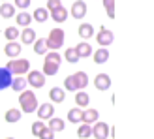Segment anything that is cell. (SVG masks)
<instances>
[{"label":"cell","mask_w":154,"mask_h":139,"mask_svg":"<svg viewBox=\"0 0 154 139\" xmlns=\"http://www.w3.org/2000/svg\"><path fill=\"white\" fill-rule=\"evenodd\" d=\"M19 105L23 113H34L38 111V98L32 90H23L19 96Z\"/></svg>","instance_id":"6da1fadb"},{"label":"cell","mask_w":154,"mask_h":139,"mask_svg":"<svg viewBox=\"0 0 154 139\" xmlns=\"http://www.w3.org/2000/svg\"><path fill=\"white\" fill-rule=\"evenodd\" d=\"M60 55L55 51L47 53V57H45V62H43V73L45 75H57L58 72V66H60Z\"/></svg>","instance_id":"7a4b0ae2"},{"label":"cell","mask_w":154,"mask_h":139,"mask_svg":"<svg viewBox=\"0 0 154 139\" xmlns=\"http://www.w3.org/2000/svg\"><path fill=\"white\" fill-rule=\"evenodd\" d=\"M45 40H47V49H53V51L60 49L62 43H64V30L62 28H53L49 32V38H45Z\"/></svg>","instance_id":"3957f363"},{"label":"cell","mask_w":154,"mask_h":139,"mask_svg":"<svg viewBox=\"0 0 154 139\" xmlns=\"http://www.w3.org/2000/svg\"><path fill=\"white\" fill-rule=\"evenodd\" d=\"M6 68L10 70L13 75H23V73L30 72V62H28L26 58H13V60L8 62Z\"/></svg>","instance_id":"277c9868"},{"label":"cell","mask_w":154,"mask_h":139,"mask_svg":"<svg viewBox=\"0 0 154 139\" xmlns=\"http://www.w3.org/2000/svg\"><path fill=\"white\" fill-rule=\"evenodd\" d=\"M26 81H28L30 87H34V88H42L43 85H45V73H43V72H36V70H32V72H28Z\"/></svg>","instance_id":"5b68a950"},{"label":"cell","mask_w":154,"mask_h":139,"mask_svg":"<svg viewBox=\"0 0 154 139\" xmlns=\"http://www.w3.org/2000/svg\"><path fill=\"white\" fill-rule=\"evenodd\" d=\"M113 40H115V36H113L111 30H107L105 26L100 28V32H98V36H96V42L102 45V47H107V45H111Z\"/></svg>","instance_id":"8992f818"},{"label":"cell","mask_w":154,"mask_h":139,"mask_svg":"<svg viewBox=\"0 0 154 139\" xmlns=\"http://www.w3.org/2000/svg\"><path fill=\"white\" fill-rule=\"evenodd\" d=\"M109 135V126H107V122H94V126H92V137L96 139H107Z\"/></svg>","instance_id":"52a82bcc"},{"label":"cell","mask_w":154,"mask_h":139,"mask_svg":"<svg viewBox=\"0 0 154 139\" xmlns=\"http://www.w3.org/2000/svg\"><path fill=\"white\" fill-rule=\"evenodd\" d=\"M94 87L98 90H109V87H111V77L107 75V73H98L94 77Z\"/></svg>","instance_id":"ba28073f"},{"label":"cell","mask_w":154,"mask_h":139,"mask_svg":"<svg viewBox=\"0 0 154 139\" xmlns=\"http://www.w3.org/2000/svg\"><path fill=\"white\" fill-rule=\"evenodd\" d=\"M11 81H13V73L8 68H0V92L11 87Z\"/></svg>","instance_id":"9c48e42d"},{"label":"cell","mask_w":154,"mask_h":139,"mask_svg":"<svg viewBox=\"0 0 154 139\" xmlns=\"http://www.w3.org/2000/svg\"><path fill=\"white\" fill-rule=\"evenodd\" d=\"M53 115H55V105H53V103H42V105H38V117H40L42 120L51 119Z\"/></svg>","instance_id":"30bf717a"},{"label":"cell","mask_w":154,"mask_h":139,"mask_svg":"<svg viewBox=\"0 0 154 139\" xmlns=\"http://www.w3.org/2000/svg\"><path fill=\"white\" fill-rule=\"evenodd\" d=\"M72 15L75 19H83L85 15H87V4H85L83 0H75L73 6H72Z\"/></svg>","instance_id":"8fae6325"},{"label":"cell","mask_w":154,"mask_h":139,"mask_svg":"<svg viewBox=\"0 0 154 139\" xmlns=\"http://www.w3.org/2000/svg\"><path fill=\"white\" fill-rule=\"evenodd\" d=\"M49 13H51V19L55 21V23H64L68 19V10H66L64 6H58L57 10H51Z\"/></svg>","instance_id":"7c38bea8"},{"label":"cell","mask_w":154,"mask_h":139,"mask_svg":"<svg viewBox=\"0 0 154 139\" xmlns=\"http://www.w3.org/2000/svg\"><path fill=\"white\" fill-rule=\"evenodd\" d=\"M49 98H51V102L62 103L64 100H66V90L60 88V87H53V88L49 90Z\"/></svg>","instance_id":"4fadbf2b"},{"label":"cell","mask_w":154,"mask_h":139,"mask_svg":"<svg viewBox=\"0 0 154 139\" xmlns=\"http://www.w3.org/2000/svg\"><path fill=\"white\" fill-rule=\"evenodd\" d=\"M4 53L8 57H11V58H15V57H19L21 55V45L17 43V42H8L6 43V47H4Z\"/></svg>","instance_id":"5bb4252c"},{"label":"cell","mask_w":154,"mask_h":139,"mask_svg":"<svg viewBox=\"0 0 154 139\" xmlns=\"http://www.w3.org/2000/svg\"><path fill=\"white\" fill-rule=\"evenodd\" d=\"M36 40H38V38H36V32H34V28L26 26V28H25V30L21 32V42H23V43H26V45H32Z\"/></svg>","instance_id":"9a60e30c"},{"label":"cell","mask_w":154,"mask_h":139,"mask_svg":"<svg viewBox=\"0 0 154 139\" xmlns=\"http://www.w3.org/2000/svg\"><path fill=\"white\" fill-rule=\"evenodd\" d=\"M68 120L73 122V124H77V122H83V111H81V107H79V105L68 111Z\"/></svg>","instance_id":"2e32d148"},{"label":"cell","mask_w":154,"mask_h":139,"mask_svg":"<svg viewBox=\"0 0 154 139\" xmlns=\"http://www.w3.org/2000/svg\"><path fill=\"white\" fill-rule=\"evenodd\" d=\"M4 120L10 122V124H13V122H19L21 120V111L15 109V107H11V109H8L6 115H4Z\"/></svg>","instance_id":"e0dca14e"},{"label":"cell","mask_w":154,"mask_h":139,"mask_svg":"<svg viewBox=\"0 0 154 139\" xmlns=\"http://www.w3.org/2000/svg\"><path fill=\"white\" fill-rule=\"evenodd\" d=\"M77 32H79V36L83 38V40H88V38L94 36V26L88 25V23H83V25L79 26V30H77Z\"/></svg>","instance_id":"ac0fdd59"},{"label":"cell","mask_w":154,"mask_h":139,"mask_svg":"<svg viewBox=\"0 0 154 139\" xmlns=\"http://www.w3.org/2000/svg\"><path fill=\"white\" fill-rule=\"evenodd\" d=\"M75 51H77V55H79L81 58H85V57H90V55H92V47H90V43H87V42H81V43H77Z\"/></svg>","instance_id":"d6986e66"},{"label":"cell","mask_w":154,"mask_h":139,"mask_svg":"<svg viewBox=\"0 0 154 139\" xmlns=\"http://www.w3.org/2000/svg\"><path fill=\"white\" fill-rule=\"evenodd\" d=\"M92 58H94L96 64H105L107 60H109V51H107L105 47H102V49H98L94 53V57H92Z\"/></svg>","instance_id":"ffe728a7"},{"label":"cell","mask_w":154,"mask_h":139,"mask_svg":"<svg viewBox=\"0 0 154 139\" xmlns=\"http://www.w3.org/2000/svg\"><path fill=\"white\" fill-rule=\"evenodd\" d=\"M49 10H47V8H38V10L32 13V17H34V21H38V23H45V21H47L49 19Z\"/></svg>","instance_id":"44dd1931"},{"label":"cell","mask_w":154,"mask_h":139,"mask_svg":"<svg viewBox=\"0 0 154 139\" xmlns=\"http://www.w3.org/2000/svg\"><path fill=\"white\" fill-rule=\"evenodd\" d=\"M73 79H75V85H77V88H85L88 85V75L85 73V72H77V73H73Z\"/></svg>","instance_id":"7402d4cb"},{"label":"cell","mask_w":154,"mask_h":139,"mask_svg":"<svg viewBox=\"0 0 154 139\" xmlns=\"http://www.w3.org/2000/svg\"><path fill=\"white\" fill-rule=\"evenodd\" d=\"M26 85H28V81L25 79V77L17 75V77H15V79L11 81V87H10V88H13L15 92H23V90H25V87H26Z\"/></svg>","instance_id":"603a6c76"},{"label":"cell","mask_w":154,"mask_h":139,"mask_svg":"<svg viewBox=\"0 0 154 139\" xmlns=\"http://www.w3.org/2000/svg\"><path fill=\"white\" fill-rule=\"evenodd\" d=\"M100 117V113L96 109H87L83 111V122H87V124H92V122H96Z\"/></svg>","instance_id":"cb8c5ba5"},{"label":"cell","mask_w":154,"mask_h":139,"mask_svg":"<svg viewBox=\"0 0 154 139\" xmlns=\"http://www.w3.org/2000/svg\"><path fill=\"white\" fill-rule=\"evenodd\" d=\"M49 128L53 130V132H62V130L66 128V124H64V120H62V119L51 117V119H49Z\"/></svg>","instance_id":"d4e9b609"},{"label":"cell","mask_w":154,"mask_h":139,"mask_svg":"<svg viewBox=\"0 0 154 139\" xmlns=\"http://www.w3.org/2000/svg\"><path fill=\"white\" fill-rule=\"evenodd\" d=\"M17 25L19 26H28L30 23H32V15H30L28 11H21V13H17Z\"/></svg>","instance_id":"484cf974"},{"label":"cell","mask_w":154,"mask_h":139,"mask_svg":"<svg viewBox=\"0 0 154 139\" xmlns=\"http://www.w3.org/2000/svg\"><path fill=\"white\" fill-rule=\"evenodd\" d=\"M0 15H2L4 19L15 17V6H11V4H2V6H0Z\"/></svg>","instance_id":"4316f807"},{"label":"cell","mask_w":154,"mask_h":139,"mask_svg":"<svg viewBox=\"0 0 154 139\" xmlns=\"http://www.w3.org/2000/svg\"><path fill=\"white\" fill-rule=\"evenodd\" d=\"M88 102H90V98H88L87 92H83V90L75 92V103L79 105V107H87V105H88Z\"/></svg>","instance_id":"83f0119b"},{"label":"cell","mask_w":154,"mask_h":139,"mask_svg":"<svg viewBox=\"0 0 154 139\" xmlns=\"http://www.w3.org/2000/svg\"><path fill=\"white\" fill-rule=\"evenodd\" d=\"M34 53L36 55H45V53H47V40H45V38L34 42Z\"/></svg>","instance_id":"f1b7e54d"},{"label":"cell","mask_w":154,"mask_h":139,"mask_svg":"<svg viewBox=\"0 0 154 139\" xmlns=\"http://www.w3.org/2000/svg\"><path fill=\"white\" fill-rule=\"evenodd\" d=\"M77 137H81V139L92 137V124H87V122H85L83 126H79V130H77Z\"/></svg>","instance_id":"f546056e"},{"label":"cell","mask_w":154,"mask_h":139,"mask_svg":"<svg viewBox=\"0 0 154 139\" xmlns=\"http://www.w3.org/2000/svg\"><path fill=\"white\" fill-rule=\"evenodd\" d=\"M4 36H6V40H8V42H13V40H17L21 34H19L17 26H8V28L4 30Z\"/></svg>","instance_id":"4dcf8cb0"},{"label":"cell","mask_w":154,"mask_h":139,"mask_svg":"<svg viewBox=\"0 0 154 139\" xmlns=\"http://www.w3.org/2000/svg\"><path fill=\"white\" fill-rule=\"evenodd\" d=\"M66 60H68V62H70V64H75L77 62V60H79L81 57L79 55H77V51H75V47H70V49H66Z\"/></svg>","instance_id":"1f68e13d"},{"label":"cell","mask_w":154,"mask_h":139,"mask_svg":"<svg viewBox=\"0 0 154 139\" xmlns=\"http://www.w3.org/2000/svg\"><path fill=\"white\" fill-rule=\"evenodd\" d=\"M103 8L109 19H115V0H103Z\"/></svg>","instance_id":"d6a6232c"},{"label":"cell","mask_w":154,"mask_h":139,"mask_svg":"<svg viewBox=\"0 0 154 139\" xmlns=\"http://www.w3.org/2000/svg\"><path fill=\"white\" fill-rule=\"evenodd\" d=\"M64 88L70 90V92H77V90H79V88H77V85H75L73 75H68L66 79H64Z\"/></svg>","instance_id":"836d02e7"},{"label":"cell","mask_w":154,"mask_h":139,"mask_svg":"<svg viewBox=\"0 0 154 139\" xmlns=\"http://www.w3.org/2000/svg\"><path fill=\"white\" fill-rule=\"evenodd\" d=\"M45 130V124H43V120L40 119L38 122H34L32 124V135H36V137H40L42 135V132Z\"/></svg>","instance_id":"e575fe53"},{"label":"cell","mask_w":154,"mask_h":139,"mask_svg":"<svg viewBox=\"0 0 154 139\" xmlns=\"http://www.w3.org/2000/svg\"><path fill=\"white\" fill-rule=\"evenodd\" d=\"M30 6V0H15V8H21V10H26Z\"/></svg>","instance_id":"d590c367"},{"label":"cell","mask_w":154,"mask_h":139,"mask_svg":"<svg viewBox=\"0 0 154 139\" xmlns=\"http://www.w3.org/2000/svg\"><path fill=\"white\" fill-rule=\"evenodd\" d=\"M40 137H42V139H53V137H55V132H53L51 128H49V130L45 128L43 132H42V135H40Z\"/></svg>","instance_id":"8d00e7d4"},{"label":"cell","mask_w":154,"mask_h":139,"mask_svg":"<svg viewBox=\"0 0 154 139\" xmlns=\"http://www.w3.org/2000/svg\"><path fill=\"white\" fill-rule=\"evenodd\" d=\"M58 6H62V2H60V0H49L47 2V10L51 11V10H57Z\"/></svg>","instance_id":"74e56055"}]
</instances>
